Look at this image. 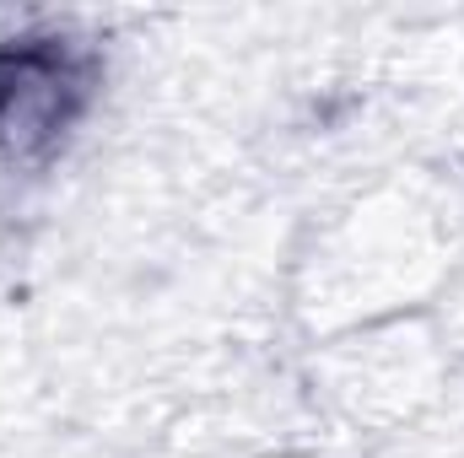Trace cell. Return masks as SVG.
<instances>
[{"mask_svg":"<svg viewBox=\"0 0 464 458\" xmlns=\"http://www.w3.org/2000/svg\"><path fill=\"white\" fill-rule=\"evenodd\" d=\"M98 60L65 33L0 38V167H44L92 103Z\"/></svg>","mask_w":464,"mask_h":458,"instance_id":"obj_1","label":"cell"},{"mask_svg":"<svg viewBox=\"0 0 464 458\" xmlns=\"http://www.w3.org/2000/svg\"><path fill=\"white\" fill-rule=\"evenodd\" d=\"M270 458H314V453H270Z\"/></svg>","mask_w":464,"mask_h":458,"instance_id":"obj_2","label":"cell"}]
</instances>
